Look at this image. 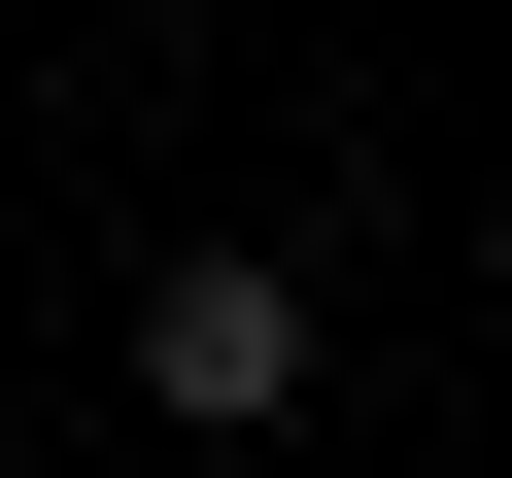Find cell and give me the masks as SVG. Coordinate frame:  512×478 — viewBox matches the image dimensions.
I'll use <instances>...</instances> for the list:
<instances>
[{"label":"cell","instance_id":"cell-1","mask_svg":"<svg viewBox=\"0 0 512 478\" xmlns=\"http://www.w3.org/2000/svg\"><path fill=\"white\" fill-rule=\"evenodd\" d=\"M137 410L171 444H274L308 410V274H274V239H171V274H137Z\"/></svg>","mask_w":512,"mask_h":478}]
</instances>
